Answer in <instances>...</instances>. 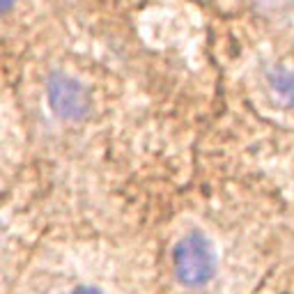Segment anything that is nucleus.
Returning a JSON list of instances; mask_svg holds the SVG:
<instances>
[{
  "label": "nucleus",
  "mask_w": 294,
  "mask_h": 294,
  "mask_svg": "<svg viewBox=\"0 0 294 294\" xmlns=\"http://www.w3.org/2000/svg\"><path fill=\"white\" fill-rule=\"evenodd\" d=\"M173 264H175V276L179 278L182 285H186V287H202V285L209 283L216 271L214 243L202 232H198V230L184 234L173 251Z\"/></svg>",
  "instance_id": "f257e3e1"
},
{
  "label": "nucleus",
  "mask_w": 294,
  "mask_h": 294,
  "mask_svg": "<svg viewBox=\"0 0 294 294\" xmlns=\"http://www.w3.org/2000/svg\"><path fill=\"white\" fill-rule=\"evenodd\" d=\"M48 90V101L55 115L64 119H83L90 110V96H87L85 87L76 81V78L67 76L62 71H55L48 76L46 83Z\"/></svg>",
  "instance_id": "f03ea898"
},
{
  "label": "nucleus",
  "mask_w": 294,
  "mask_h": 294,
  "mask_svg": "<svg viewBox=\"0 0 294 294\" xmlns=\"http://www.w3.org/2000/svg\"><path fill=\"white\" fill-rule=\"evenodd\" d=\"M266 81L274 92V96L283 106L294 108V71L285 67H271L266 71Z\"/></svg>",
  "instance_id": "7ed1b4c3"
},
{
  "label": "nucleus",
  "mask_w": 294,
  "mask_h": 294,
  "mask_svg": "<svg viewBox=\"0 0 294 294\" xmlns=\"http://www.w3.org/2000/svg\"><path fill=\"white\" fill-rule=\"evenodd\" d=\"M14 3H16V0H0V14H3V12H9V9L14 7Z\"/></svg>",
  "instance_id": "20e7f679"
},
{
  "label": "nucleus",
  "mask_w": 294,
  "mask_h": 294,
  "mask_svg": "<svg viewBox=\"0 0 294 294\" xmlns=\"http://www.w3.org/2000/svg\"><path fill=\"white\" fill-rule=\"evenodd\" d=\"M74 294H101L99 289H92V287H78Z\"/></svg>",
  "instance_id": "39448f33"
}]
</instances>
